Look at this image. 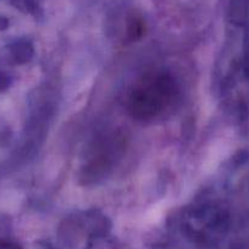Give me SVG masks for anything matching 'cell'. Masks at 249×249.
Returning <instances> with one entry per match:
<instances>
[{
    "instance_id": "7a4b0ae2",
    "label": "cell",
    "mask_w": 249,
    "mask_h": 249,
    "mask_svg": "<svg viewBox=\"0 0 249 249\" xmlns=\"http://www.w3.org/2000/svg\"><path fill=\"white\" fill-rule=\"evenodd\" d=\"M0 249H21L18 244L8 241H0Z\"/></svg>"
},
{
    "instance_id": "6da1fadb",
    "label": "cell",
    "mask_w": 249,
    "mask_h": 249,
    "mask_svg": "<svg viewBox=\"0 0 249 249\" xmlns=\"http://www.w3.org/2000/svg\"><path fill=\"white\" fill-rule=\"evenodd\" d=\"M177 97V86L172 77L161 71L141 76L127 98L128 111L135 119L149 121L164 114Z\"/></svg>"
}]
</instances>
